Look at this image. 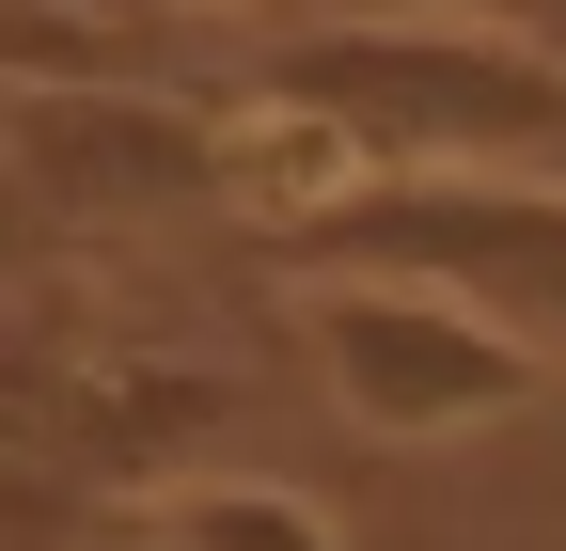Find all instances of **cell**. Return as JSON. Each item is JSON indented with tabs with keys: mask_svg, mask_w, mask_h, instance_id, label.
Wrapping results in <instances>:
<instances>
[{
	"mask_svg": "<svg viewBox=\"0 0 566 551\" xmlns=\"http://www.w3.org/2000/svg\"><path fill=\"white\" fill-rule=\"evenodd\" d=\"M237 95L315 111L363 174H566V48L472 32V17H331L268 32Z\"/></svg>",
	"mask_w": 566,
	"mask_h": 551,
	"instance_id": "obj_1",
	"label": "cell"
},
{
	"mask_svg": "<svg viewBox=\"0 0 566 551\" xmlns=\"http://www.w3.org/2000/svg\"><path fill=\"white\" fill-rule=\"evenodd\" d=\"M237 426V378L205 363H142V347H95V331H0V551H63L95 505H142L158 472L221 457Z\"/></svg>",
	"mask_w": 566,
	"mask_h": 551,
	"instance_id": "obj_2",
	"label": "cell"
},
{
	"mask_svg": "<svg viewBox=\"0 0 566 551\" xmlns=\"http://www.w3.org/2000/svg\"><path fill=\"white\" fill-rule=\"evenodd\" d=\"M283 268H394L566 363V174H346L268 237Z\"/></svg>",
	"mask_w": 566,
	"mask_h": 551,
	"instance_id": "obj_3",
	"label": "cell"
},
{
	"mask_svg": "<svg viewBox=\"0 0 566 551\" xmlns=\"http://www.w3.org/2000/svg\"><path fill=\"white\" fill-rule=\"evenodd\" d=\"M300 347L363 441H472L504 409H535L551 378L520 331H488L441 284H394V268H300Z\"/></svg>",
	"mask_w": 566,
	"mask_h": 551,
	"instance_id": "obj_4",
	"label": "cell"
},
{
	"mask_svg": "<svg viewBox=\"0 0 566 551\" xmlns=\"http://www.w3.org/2000/svg\"><path fill=\"white\" fill-rule=\"evenodd\" d=\"M0 158L80 252V237H142V221H205L221 205V111H189L174 80H32V95H0Z\"/></svg>",
	"mask_w": 566,
	"mask_h": 551,
	"instance_id": "obj_5",
	"label": "cell"
},
{
	"mask_svg": "<svg viewBox=\"0 0 566 551\" xmlns=\"http://www.w3.org/2000/svg\"><path fill=\"white\" fill-rule=\"evenodd\" d=\"M142 520H158V551H346L315 489H283V472H221V457H189L142 489Z\"/></svg>",
	"mask_w": 566,
	"mask_h": 551,
	"instance_id": "obj_6",
	"label": "cell"
},
{
	"mask_svg": "<svg viewBox=\"0 0 566 551\" xmlns=\"http://www.w3.org/2000/svg\"><path fill=\"white\" fill-rule=\"evenodd\" d=\"M48 268H63V221H48V205L17 189V158H0V300H32Z\"/></svg>",
	"mask_w": 566,
	"mask_h": 551,
	"instance_id": "obj_7",
	"label": "cell"
},
{
	"mask_svg": "<svg viewBox=\"0 0 566 551\" xmlns=\"http://www.w3.org/2000/svg\"><path fill=\"white\" fill-rule=\"evenodd\" d=\"M363 17H472V32H520V48H566V0H363Z\"/></svg>",
	"mask_w": 566,
	"mask_h": 551,
	"instance_id": "obj_8",
	"label": "cell"
},
{
	"mask_svg": "<svg viewBox=\"0 0 566 551\" xmlns=\"http://www.w3.org/2000/svg\"><path fill=\"white\" fill-rule=\"evenodd\" d=\"M158 17H189V32H205V17H252V0H158Z\"/></svg>",
	"mask_w": 566,
	"mask_h": 551,
	"instance_id": "obj_9",
	"label": "cell"
}]
</instances>
